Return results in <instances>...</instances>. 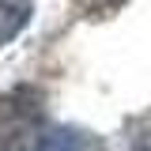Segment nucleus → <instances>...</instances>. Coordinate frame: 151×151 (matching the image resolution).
<instances>
[{
  "label": "nucleus",
  "mask_w": 151,
  "mask_h": 151,
  "mask_svg": "<svg viewBox=\"0 0 151 151\" xmlns=\"http://www.w3.org/2000/svg\"><path fill=\"white\" fill-rule=\"evenodd\" d=\"M45 121L38 87H12L0 94V151H30Z\"/></svg>",
  "instance_id": "nucleus-1"
},
{
  "label": "nucleus",
  "mask_w": 151,
  "mask_h": 151,
  "mask_svg": "<svg viewBox=\"0 0 151 151\" xmlns=\"http://www.w3.org/2000/svg\"><path fill=\"white\" fill-rule=\"evenodd\" d=\"M30 12H34L30 0H0V45H8L30 23Z\"/></svg>",
  "instance_id": "nucleus-2"
},
{
  "label": "nucleus",
  "mask_w": 151,
  "mask_h": 151,
  "mask_svg": "<svg viewBox=\"0 0 151 151\" xmlns=\"http://www.w3.org/2000/svg\"><path fill=\"white\" fill-rule=\"evenodd\" d=\"M30 151H87V140L76 129H57V132H49V136H42Z\"/></svg>",
  "instance_id": "nucleus-3"
},
{
  "label": "nucleus",
  "mask_w": 151,
  "mask_h": 151,
  "mask_svg": "<svg viewBox=\"0 0 151 151\" xmlns=\"http://www.w3.org/2000/svg\"><path fill=\"white\" fill-rule=\"evenodd\" d=\"M76 4H79V12L87 19H106V15H113L125 0H76Z\"/></svg>",
  "instance_id": "nucleus-4"
},
{
  "label": "nucleus",
  "mask_w": 151,
  "mask_h": 151,
  "mask_svg": "<svg viewBox=\"0 0 151 151\" xmlns=\"http://www.w3.org/2000/svg\"><path fill=\"white\" fill-rule=\"evenodd\" d=\"M132 151H151V129H140L132 136Z\"/></svg>",
  "instance_id": "nucleus-5"
}]
</instances>
